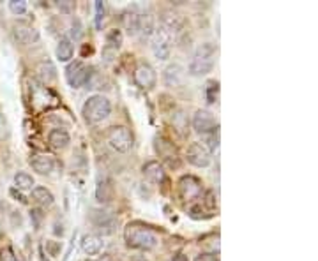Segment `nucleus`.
<instances>
[{"mask_svg": "<svg viewBox=\"0 0 318 261\" xmlns=\"http://www.w3.org/2000/svg\"><path fill=\"white\" fill-rule=\"evenodd\" d=\"M124 238L128 247L131 249H140V251H152L157 245V237L152 233L147 226L133 222L128 224L124 230Z\"/></svg>", "mask_w": 318, "mask_h": 261, "instance_id": "f257e3e1", "label": "nucleus"}, {"mask_svg": "<svg viewBox=\"0 0 318 261\" xmlns=\"http://www.w3.org/2000/svg\"><path fill=\"white\" fill-rule=\"evenodd\" d=\"M112 113V104L105 95H92L85 101L81 108V115L88 124H101Z\"/></svg>", "mask_w": 318, "mask_h": 261, "instance_id": "f03ea898", "label": "nucleus"}, {"mask_svg": "<svg viewBox=\"0 0 318 261\" xmlns=\"http://www.w3.org/2000/svg\"><path fill=\"white\" fill-rule=\"evenodd\" d=\"M214 55H216V46L212 43H205L197 50L193 60L189 62V74L193 76H203L209 74L214 69Z\"/></svg>", "mask_w": 318, "mask_h": 261, "instance_id": "7ed1b4c3", "label": "nucleus"}, {"mask_svg": "<svg viewBox=\"0 0 318 261\" xmlns=\"http://www.w3.org/2000/svg\"><path fill=\"white\" fill-rule=\"evenodd\" d=\"M106 141H108V145L115 152L125 154L133 147V134L125 125H113L106 133Z\"/></svg>", "mask_w": 318, "mask_h": 261, "instance_id": "20e7f679", "label": "nucleus"}, {"mask_svg": "<svg viewBox=\"0 0 318 261\" xmlns=\"http://www.w3.org/2000/svg\"><path fill=\"white\" fill-rule=\"evenodd\" d=\"M172 41H173V34L168 28L163 27V25H159L156 30H154V37H152V53L156 55V58H159V60L170 58Z\"/></svg>", "mask_w": 318, "mask_h": 261, "instance_id": "39448f33", "label": "nucleus"}, {"mask_svg": "<svg viewBox=\"0 0 318 261\" xmlns=\"http://www.w3.org/2000/svg\"><path fill=\"white\" fill-rule=\"evenodd\" d=\"M186 159H187V162L197 168H207L212 162V152L209 150V147H207L205 143L195 141V143H191L189 148H187Z\"/></svg>", "mask_w": 318, "mask_h": 261, "instance_id": "423d86ee", "label": "nucleus"}, {"mask_svg": "<svg viewBox=\"0 0 318 261\" xmlns=\"http://www.w3.org/2000/svg\"><path fill=\"white\" fill-rule=\"evenodd\" d=\"M88 78H90L88 67L80 60L71 62V64L68 66V69H66V80H68V83L71 85L73 88L83 87L85 83H88Z\"/></svg>", "mask_w": 318, "mask_h": 261, "instance_id": "0eeeda50", "label": "nucleus"}, {"mask_svg": "<svg viewBox=\"0 0 318 261\" xmlns=\"http://www.w3.org/2000/svg\"><path fill=\"white\" fill-rule=\"evenodd\" d=\"M179 192L184 201H195L202 194V180L193 175H184L179 180Z\"/></svg>", "mask_w": 318, "mask_h": 261, "instance_id": "6e6552de", "label": "nucleus"}, {"mask_svg": "<svg viewBox=\"0 0 318 261\" xmlns=\"http://www.w3.org/2000/svg\"><path fill=\"white\" fill-rule=\"evenodd\" d=\"M133 80H135V83L138 85L142 90H152V88L156 87L157 76H156V71H154L152 67L147 66V64H142V66L136 67L135 74H133Z\"/></svg>", "mask_w": 318, "mask_h": 261, "instance_id": "1a4fd4ad", "label": "nucleus"}, {"mask_svg": "<svg viewBox=\"0 0 318 261\" xmlns=\"http://www.w3.org/2000/svg\"><path fill=\"white\" fill-rule=\"evenodd\" d=\"M193 129L198 134H210L217 129V122L210 111L197 110V113L193 115Z\"/></svg>", "mask_w": 318, "mask_h": 261, "instance_id": "9d476101", "label": "nucleus"}, {"mask_svg": "<svg viewBox=\"0 0 318 261\" xmlns=\"http://www.w3.org/2000/svg\"><path fill=\"white\" fill-rule=\"evenodd\" d=\"M186 78V69L180 64H170L163 71V81L166 87H180Z\"/></svg>", "mask_w": 318, "mask_h": 261, "instance_id": "9b49d317", "label": "nucleus"}, {"mask_svg": "<svg viewBox=\"0 0 318 261\" xmlns=\"http://www.w3.org/2000/svg\"><path fill=\"white\" fill-rule=\"evenodd\" d=\"M14 37L21 44H34L39 41V32L34 27H30V25L20 23L14 27Z\"/></svg>", "mask_w": 318, "mask_h": 261, "instance_id": "f8f14e48", "label": "nucleus"}, {"mask_svg": "<svg viewBox=\"0 0 318 261\" xmlns=\"http://www.w3.org/2000/svg\"><path fill=\"white\" fill-rule=\"evenodd\" d=\"M156 152L159 157H163L166 162H170L173 166V161L175 164H179V155H177V150L175 147H173V143H170V141L163 140V138H156Z\"/></svg>", "mask_w": 318, "mask_h": 261, "instance_id": "ddd939ff", "label": "nucleus"}, {"mask_svg": "<svg viewBox=\"0 0 318 261\" xmlns=\"http://www.w3.org/2000/svg\"><path fill=\"white\" fill-rule=\"evenodd\" d=\"M143 175L147 177V180H150L152 184H161L165 182L166 173H165V168L163 164H159L157 161H149L143 166Z\"/></svg>", "mask_w": 318, "mask_h": 261, "instance_id": "4468645a", "label": "nucleus"}, {"mask_svg": "<svg viewBox=\"0 0 318 261\" xmlns=\"http://www.w3.org/2000/svg\"><path fill=\"white\" fill-rule=\"evenodd\" d=\"M30 164L39 175H48V173L53 171L55 159L51 157V155H46V154H38V155H32Z\"/></svg>", "mask_w": 318, "mask_h": 261, "instance_id": "2eb2a0df", "label": "nucleus"}, {"mask_svg": "<svg viewBox=\"0 0 318 261\" xmlns=\"http://www.w3.org/2000/svg\"><path fill=\"white\" fill-rule=\"evenodd\" d=\"M122 23H124V28L129 36H138L140 28H142V14L136 13V11H128L124 14V18H122Z\"/></svg>", "mask_w": 318, "mask_h": 261, "instance_id": "dca6fc26", "label": "nucleus"}, {"mask_svg": "<svg viewBox=\"0 0 318 261\" xmlns=\"http://www.w3.org/2000/svg\"><path fill=\"white\" fill-rule=\"evenodd\" d=\"M81 249L88 256L99 254L103 249V238L98 237V235H85L83 240H81Z\"/></svg>", "mask_w": 318, "mask_h": 261, "instance_id": "f3484780", "label": "nucleus"}, {"mask_svg": "<svg viewBox=\"0 0 318 261\" xmlns=\"http://www.w3.org/2000/svg\"><path fill=\"white\" fill-rule=\"evenodd\" d=\"M48 141H50V145L53 148H66L69 145V141H71V138H69V134L64 129H53L48 134Z\"/></svg>", "mask_w": 318, "mask_h": 261, "instance_id": "a211bd4d", "label": "nucleus"}, {"mask_svg": "<svg viewBox=\"0 0 318 261\" xmlns=\"http://www.w3.org/2000/svg\"><path fill=\"white\" fill-rule=\"evenodd\" d=\"M101 217L99 219H94V224L96 228L101 231L103 235H112L113 233V228H115V219L112 217V215H108L106 212H101Z\"/></svg>", "mask_w": 318, "mask_h": 261, "instance_id": "6ab92c4d", "label": "nucleus"}, {"mask_svg": "<svg viewBox=\"0 0 318 261\" xmlns=\"http://www.w3.org/2000/svg\"><path fill=\"white\" fill-rule=\"evenodd\" d=\"M57 58L60 62H69L73 58V53H75V50H73V44L69 39H60L57 44Z\"/></svg>", "mask_w": 318, "mask_h": 261, "instance_id": "aec40b11", "label": "nucleus"}, {"mask_svg": "<svg viewBox=\"0 0 318 261\" xmlns=\"http://www.w3.org/2000/svg\"><path fill=\"white\" fill-rule=\"evenodd\" d=\"M32 198H34L39 205H43V207H51L55 200L53 194H51L46 187H34L32 189Z\"/></svg>", "mask_w": 318, "mask_h": 261, "instance_id": "412c9836", "label": "nucleus"}, {"mask_svg": "<svg viewBox=\"0 0 318 261\" xmlns=\"http://www.w3.org/2000/svg\"><path fill=\"white\" fill-rule=\"evenodd\" d=\"M38 73H39V78L41 81H43V85L50 83V81H53L55 78H57V71H55V66L51 64V62H43V64H39L38 67Z\"/></svg>", "mask_w": 318, "mask_h": 261, "instance_id": "4be33fe9", "label": "nucleus"}, {"mask_svg": "<svg viewBox=\"0 0 318 261\" xmlns=\"http://www.w3.org/2000/svg\"><path fill=\"white\" fill-rule=\"evenodd\" d=\"M14 185H16L20 191H32V189H34V178L28 173L20 171V173L14 175Z\"/></svg>", "mask_w": 318, "mask_h": 261, "instance_id": "5701e85b", "label": "nucleus"}, {"mask_svg": "<svg viewBox=\"0 0 318 261\" xmlns=\"http://www.w3.org/2000/svg\"><path fill=\"white\" fill-rule=\"evenodd\" d=\"M113 196V187L112 184H110L108 180L105 182H99L98 184V189H96V198H98V201H101V203H106V201H110Z\"/></svg>", "mask_w": 318, "mask_h": 261, "instance_id": "b1692460", "label": "nucleus"}, {"mask_svg": "<svg viewBox=\"0 0 318 261\" xmlns=\"http://www.w3.org/2000/svg\"><path fill=\"white\" fill-rule=\"evenodd\" d=\"M122 32L117 30V28H113V30H110L106 34V50H113L117 51L119 48L122 46Z\"/></svg>", "mask_w": 318, "mask_h": 261, "instance_id": "393cba45", "label": "nucleus"}, {"mask_svg": "<svg viewBox=\"0 0 318 261\" xmlns=\"http://www.w3.org/2000/svg\"><path fill=\"white\" fill-rule=\"evenodd\" d=\"M217 95H219V81L210 80L207 81L205 85V99L209 104H214L217 101Z\"/></svg>", "mask_w": 318, "mask_h": 261, "instance_id": "a878e982", "label": "nucleus"}, {"mask_svg": "<svg viewBox=\"0 0 318 261\" xmlns=\"http://www.w3.org/2000/svg\"><path fill=\"white\" fill-rule=\"evenodd\" d=\"M105 13H106V9H105V4L103 2H96V28L98 30H101L103 28V21H105Z\"/></svg>", "mask_w": 318, "mask_h": 261, "instance_id": "bb28decb", "label": "nucleus"}, {"mask_svg": "<svg viewBox=\"0 0 318 261\" xmlns=\"http://www.w3.org/2000/svg\"><path fill=\"white\" fill-rule=\"evenodd\" d=\"M9 9L13 14H25L27 13V2L25 0H11Z\"/></svg>", "mask_w": 318, "mask_h": 261, "instance_id": "cd10ccee", "label": "nucleus"}, {"mask_svg": "<svg viewBox=\"0 0 318 261\" xmlns=\"http://www.w3.org/2000/svg\"><path fill=\"white\" fill-rule=\"evenodd\" d=\"M0 261H18V259H16V256H14V252L11 251L9 247H6L0 251Z\"/></svg>", "mask_w": 318, "mask_h": 261, "instance_id": "c85d7f7f", "label": "nucleus"}, {"mask_svg": "<svg viewBox=\"0 0 318 261\" xmlns=\"http://www.w3.org/2000/svg\"><path fill=\"white\" fill-rule=\"evenodd\" d=\"M195 261H219L217 259L216 254H212V252H202V254H198Z\"/></svg>", "mask_w": 318, "mask_h": 261, "instance_id": "c756f323", "label": "nucleus"}, {"mask_svg": "<svg viewBox=\"0 0 318 261\" xmlns=\"http://www.w3.org/2000/svg\"><path fill=\"white\" fill-rule=\"evenodd\" d=\"M57 6H58V9H60L62 13H71L73 7H75V4H73V2H68V0H66V2H58Z\"/></svg>", "mask_w": 318, "mask_h": 261, "instance_id": "7c9ffc66", "label": "nucleus"}, {"mask_svg": "<svg viewBox=\"0 0 318 261\" xmlns=\"http://www.w3.org/2000/svg\"><path fill=\"white\" fill-rule=\"evenodd\" d=\"M4 136H7V122H6V118L0 115V138H4Z\"/></svg>", "mask_w": 318, "mask_h": 261, "instance_id": "2f4dec72", "label": "nucleus"}, {"mask_svg": "<svg viewBox=\"0 0 318 261\" xmlns=\"http://www.w3.org/2000/svg\"><path fill=\"white\" fill-rule=\"evenodd\" d=\"M73 37H75V39H80V36H81V27H80V21L76 20V28L73 27Z\"/></svg>", "mask_w": 318, "mask_h": 261, "instance_id": "473e14b6", "label": "nucleus"}, {"mask_svg": "<svg viewBox=\"0 0 318 261\" xmlns=\"http://www.w3.org/2000/svg\"><path fill=\"white\" fill-rule=\"evenodd\" d=\"M173 261H189V259H187V256H184V254H177L175 258H173Z\"/></svg>", "mask_w": 318, "mask_h": 261, "instance_id": "72a5a7b5", "label": "nucleus"}, {"mask_svg": "<svg viewBox=\"0 0 318 261\" xmlns=\"http://www.w3.org/2000/svg\"><path fill=\"white\" fill-rule=\"evenodd\" d=\"M136 261H143V259H136Z\"/></svg>", "mask_w": 318, "mask_h": 261, "instance_id": "f704fd0d", "label": "nucleus"}]
</instances>
